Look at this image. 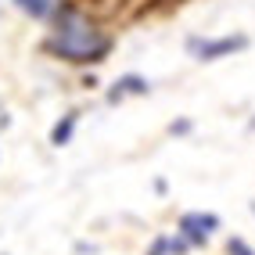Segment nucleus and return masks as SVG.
I'll return each mask as SVG.
<instances>
[{"label":"nucleus","mask_w":255,"mask_h":255,"mask_svg":"<svg viewBox=\"0 0 255 255\" xmlns=\"http://www.w3.org/2000/svg\"><path fill=\"white\" fill-rule=\"evenodd\" d=\"M151 90H155V83H151L144 72H123V76H115L108 83L105 101L115 108V105H123V101H129V97H147Z\"/></svg>","instance_id":"20e7f679"},{"label":"nucleus","mask_w":255,"mask_h":255,"mask_svg":"<svg viewBox=\"0 0 255 255\" xmlns=\"http://www.w3.org/2000/svg\"><path fill=\"white\" fill-rule=\"evenodd\" d=\"M223 255H255V245L248 237H241V234H230L223 241Z\"/></svg>","instance_id":"6e6552de"},{"label":"nucleus","mask_w":255,"mask_h":255,"mask_svg":"<svg viewBox=\"0 0 255 255\" xmlns=\"http://www.w3.org/2000/svg\"><path fill=\"white\" fill-rule=\"evenodd\" d=\"M61 0H11V7L25 14L29 22H36V25H47L50 18H54V11H58Z\"/></svg>","instance_id":"423d86ee"},{"label":"nucleus","mask_w":255,"mask_h":255,"mask_svg":"<svg viewBox=\"0 0 255 255\" xmlns=\"http://www.w3.org/2000/svg\"><path fill=\"white\" fill-rule=\"evenodd\" d=\"M79 119H83V108H69V112H61V115L54 119V126H50V133H47V144L54 147V151L69 147V144H72V137H76V129H79Z\"/></svg>","instance_id":"39448f33"},{"label":"nucleus","mask_w":255,"mask_h":255,"mask_svg":"<svg viewBox=\"0 0 255 255\" xmlns=\"http://www.w3.org/2000/svg\"><path fill=\"white\" fill-rule=\"evenodd\" d=\"M0 129H11V115L7 112H0Z\"/></svg>","instance_id":"9b49d317"},{"label":"nucleus","mask_w":255,"mask_h":255,"mask_svg":"<svg viewBox=\"0 0 255 255\" xmlns=\"http://www.w3.org/2000/svg\"><path fill=\"white\" fill-rule=\"evenodd\" d=\"M248 47H252V36H248V32H223V36L191 32V36L183 40V50H187L198 65H216V61H223V58L245 54Z\"/></svg>","instance_id":"f03ea898"},{"label":"nucleus","mask_w":255,"mask_h":255,"mask_svg":"<svg viewBox=\"0 0 255 255\" xmlns=\"http://www.w3.org/2000/svg\"><path fill=\"white\" fill-rule=\"evenodd\" d=\"M223 230V219H219V212H201V209H191V212H180L176 216V230L187 245H191V252H201L212 245V237Z\"/></svg>","instance_id":"7ed1b4c3"},{"label":"nucleus","mask_w":255,"mask_h":255,"mask_svg":"<svg viewBox=\"0 0 255 255\" xmlns=\"http://www.w3.org/2000/svg\"><path fill=\"white\" fill-rule=\"evenodd\" d=\"M144 255H191V245H187L180 234H155L147 241Z\"/></svg>","instance_id":"0eeeda50"},{"label":"nucleus","mask_w":255,"mask_h":255,"mask_svg":"<svg viewBox=\"0 0 255 255\" xmlns=\"http://www.w3.org/2000/svg\"><path fill=\"white\" fill-rule=\"evenodd\" d=\"M165 133H169V137H191L194 123H191V119H173V123L165 126Z\"/></svg>","instance_id":"1a4fd4ad"},{"label":"nucleus","mask_w":255,"mask_h":255,"mask_svg":"<svg viewBox=\"0 0 255 255\" xmlns=\"http://www.w3.org/2000/svg\"><path fill=\"white\" fill-rule=\"evenodd\" d=\"M87 252L94 255V252H97V245H87V241H79V245H76V255H87Z\"/></svg>","instance_id":"9d476101"},{"label":"nucleus","mask_w":255,"mask_h":255,"mask_svg":"<svg viewBox=\"0 0 255 255\" xmlns=\"http://www.w3.org/2000/svg\"><path fill=\"white\" fill-rule=\"evenodd\" d=\"M248 209H252V216H255V198H252V201H248Z\"/></svg>","instance_id":"ddd939ff"},{"label":"nucleus","mask_w":255,"mask_h":255,"mask_svg":"<svg viewBox=\"0 0 255 255\" xmlns=\"http://www.w3.org/2000/svg\"><path fill=\"white\" fill-rule=\"evenodd\" d=\"M248 129H255V112H252V119H248Z\"/></svg>","instance_id":"f8f14e48"},{"label":"nucleus","mask_w":255,"mask_h":255,"mask_svg":"<svg viewBox=\"0 0 255 255\" xmlns=\"http://www.w3.org/2000/svg\"><path fill=\"white\" fill-rule=\"evenodd\" d=\"M40 50L69 69H97L115 50V36L101 14H94L79 0H61L54 18L47 22Z\"/></svg>","instance_id":"f257e3e1"}]
</instances>
